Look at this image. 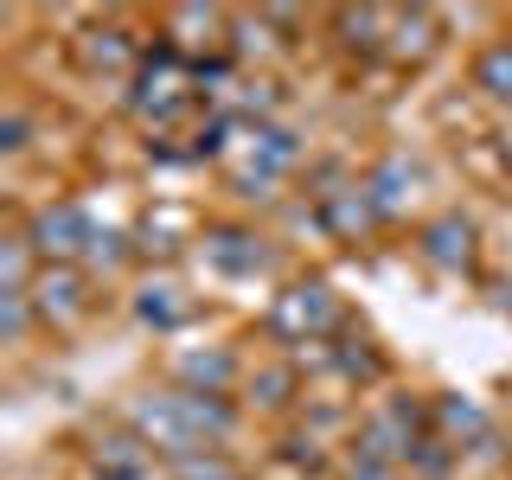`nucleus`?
Wrapping results in <instances>:
<instances>
[{
  "instance_id": "1",
  "label": "nucleus",
  "mask_w": 512,
  "mask_h": 480,
  "mask_svg": "<svg viewBox=\"0 0 512 480\" xmlns=\"http://www.w3.org/2000/svg\"><path fill=\"white\" fill-rule=\"evenodd\" d=\"M333 320H340V308H333L327 282H288L282 295L269 301L263 333H269V340H282L288 352H301V346L327 340V327H333Z\"/></svg>"
},
{
  "instance_id": "2",
  "label": "nucleus",
  "mask_w": 512,
  "mask_h": 480,
  "mask_svg": "<svg viewBox=\"0 0 512 480\" xmlns=\"http://www.w3.org/2000/svg\"><path fill=\"white\" fill-rule=\"evenodd\" d=\"M122 423L135 429L141 442L154 448L160 461H186V455H205L199 436H192V423H186V404H180V391H141V397H128V410H122Z\"/></svg>"
},
{
  "instance_id": "3",
  "label": "nucleus",
  "mask_w": 512,
  "mask_h": 480,
  "mask_svg": "<svg viewBox=\"0 0 512 480\" xmlns=\"http://www.w3.org/2000/svg\"><path fill=\"white\" fill-rule=\"evenodd\" d=\"M26 237H32V250H39V263H77L84 269L96 237H103V224H96L84 205L58 199V205H39V212L26 218Z\"/></svg>"
},
{
  "instance_id": "4",
  "label": "nucleus",
  "mask_w": 512,
  "mask_h": 480,
  "mask_svg": "<svg viewBox=\"0 0 512 480\" xmlns=\"http://www.w3.org/2000/svg\"><path fill=\"white\" fill-rule=\"evenodd\" d=\"M90 301H96L90 295V276L77 263H45L39 282H32V308H39V320L52 333H71L77 320L90 314Z\"/></svg>"
},
{
  "instance_id": "5",
  "label": "nucleus",
  "mask_w": 512,
  "mask_h": 480,
  "mask_svg": "<svg viewBox=\"0 0 512 480\" xmlns=\"http://www.w3.org/2000/svg\"><path fill=\"white\" fill-rule=\"evenodd\" d=\"M429 410H436V429L448 436V448H455V455H461V448H480V455H493V442H500V436H493V416L480 410L474 397H461V391H442Z\"/></svg>"
},
{
  "instance_id": "6",
  "label": "nucleus",
  "mask_w": 512,
  "mask_h": 480,
  "mask_svg": "<svg viewBox=\"0 0 512 480\" xmlns=\"http://www.w3.org/2000/svg\"><path fill=\"white\" fill-rule=\"evenodd\" d=\"M84 461H90V474L103 480V474H135V468H154V448L135 436V429H96L90 448H84Z\"/></svg>"
},
{
  "instance_id": "7",
  "label": "nucleus",
  "mask_w": 512,
  "mask_h": 480,
  "mask_svg": "<svg viewBox=\"0 0 512 480\" xmlns=\"http://www.w3.org/2000/svg\"><path fill=\"white\" fill-rule=\"evenodd\" d=\"M135 58H141V45L128 39V26H116V20H96V26L77 32V64H84V71H128Z\"/></svg>"
},
{
  "instance_id": "8",
  "label": "nucleus",
  "mask_w": 512,
  "mask_h": 480,
  "mask_svg": "<svg viewBox=\"0 0 512 480\" xmlns=\"http://www.w3.org/2000/svg\"><path fill=\"white\" fill-rule=\"evenodd\" d=\"M436 45H442V20L429 7L391 13V39H384V58H391V64H423Z\"/></svg>"
},
{
  "instance_id": "9",
  "label": "nucleus",
  "mask_w": 512,
  "mask_h": 480,
  "mask_svg": "<svg viewBox=\"0 0 512 480\" xmlns=\"http://www.w3.org/2000/svg\"><path fill=\"white\" fill-rule=\"evenodd\" d=\"M416 250H423V263H436V269H468L474 263V224L468 218H429L423 224V237H416Z\"/></svg>"
},
{
  "instance_id": "10",
  "label": "nucleus",
  "mask_w": 512,
  "mask_h": 480,
  "mask_svg": "<svg viewBox=\"0 0 512 480\" xmlns=\"http://www.w3.org/2000/svg\"><path fill=\"white\" fill-rule=\"evenodd\" d=\"M205 263L218 269V276H256V269L269 263V250L256 244L250 231H237V224H218V231H205Z\"/></svg>"
},
{
  "instance_id": "11",
  "label": "nucleus",
  "mask_w": 512,
  "mask_h": 480,
  "mask_svg": "<svg viewBox=\"0 0 512 480\" xmlns=\"http://www.w3.org/2000/svg\"><path fill=\"white\" fill-rule=\"evenodd\" d=\"M173 378H180V391L231 397V384H237V359H231L224 346H212V352H173Z\"/></svg>"
},
{
  "instance_id": "12",
  "label": "nucleus",
  "mask_w": 512,
  "mask_h": 480,
  "mask_svg": "<svg viewBox=\"0 0 512 480\" xmlns=\"http://www.w3.org/2000/svg\"><path fill=\"white\" fill-rule=\"evenodd\" d=\"M135 320H141V327H154V333H180L186 320H192V301L173 282H148L135 295Z\"/></svg>"
},
{
  "instance_id": "13",
  "label": "nucleus",
  "mask_w": 512,
  "mask_h": 480,
  "mask_svg": "<svg viewBox=\"0 0 512 480\" xmlns=\"http://www.w3.org/2000/svg\"><path fill=\"white\" fill-rule=\"evenodd\" d=\"M295 359H282V365H256V372L244 378V391H250V404H263V410H288V397H295Z\"/></svg>"
},
{
  "instance_id": "14",
  "label": "nucleus",
  "mask_w": 512,
  "mask_h": 480,
  "mask_svg": "<svg viewBox=\"0 0 512 480\" xmlns=\"http://www.w3.org/2000/svg\"><path fill=\"white\" fill-rule=\"evenodd\" d=\"M474 84L493 96L500 109H512V39H500V45H487V52L474 58Z\"/></svg>"
},
{
  "instance_id": "15",
  "label": "nucleus",
  "mask_w": 512,
  "mask_h": 480,
  "mask_svg": "<svg viewBox=\"0 0 512 480\" xmlns=\"http://www.w3.org/2000/svg\"><path fill=\"white\" fill-rule=\"evenodd\" d=\"M32 320H39L32 295H7V288H0V340H7V346H20L26 333H32Z\"/></svg>"
},
{
  "instance_id": "16",
  "label": "nucleus",
  "mask_w": 512,
  "mask_h": 480,
  "mask_svg": "<svg viewBox=\"0 0 512 480\" xmlns=\"http://www.w3.org/2000/svg\"><path fill=\"white\" fill-rule=\"evenodd\" d=\"M167 474H173V480H244L224 455H186V461H173Z\"/></svg>"
},
{
  "instance_id": "17",
  "label": "nucleus",
  "mask_w": 512,
  "mask_h": 480,
  "mask_svg": "<svg viewBox=\"0 0 512 480\" xmlns=\"http://www.w3.org/2000/svg\"><path fill=\"white\" fill-rule=\"evenodd\" d=\"M0 154H26V109L0 116Z\"/></svg>"
},
{
  "instance_id": "18",
  "label": "nucleus",
  "mask_w": 512,
  "mask_h": 480,
  "mask_svg": "<svg viewBox=\"0 0 512 480\" xmlns=\"http://www.w3.org/2000/svg\"><path fill=\"white\" fill-rule=\"evenodd\" d=\"M340 480H410L404 468H384V461H359V455H346V474Z\"/></svg>"
},
{
  "instance_id": "19",
  "label": "nucleus",
  "mask_w": 512,
  "mask_h": 480,
  "mask_svg": "<svg viewBox=\"0 0 512 480\" xmlns=\"http://www.w3.org/2000/svg\"><path fill=\"white\" fill-rule=\"evenodd\" d=\"M103 480H173L167 468H135V474H103Z\"/></svg>"
},
{
  "instance_id": "20",
  "label": "nucleus",
  "mask_w": 512,
  "mask_h": 480,
  "mask_svg": "<svg viewBox=\"0 0 512 480\" xmlns=\"http://www.w3.org/2000/svg\"><path fill=\"white\" fill-rule=\"evenodd\" d=\"M500 160H506V167H512V128H506V135H500Z\"/></svg>"
}]
</instances>
